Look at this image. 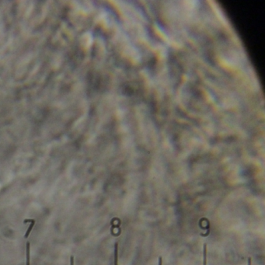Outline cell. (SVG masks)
<instances>
[{
  "mask_svg": "<svg viewBox=\"0 0 265 265\" xmlns=\"http://www.w3.org/2000/svg\"><path fill=\"white\" fill-rule=\"evenodd\" d=\"M24 223H27V222H31V225H30V226L28 227L27 230V232H26V234L24 235V238L25 239H27V238L29 236V235L31 233V232L32 231V229H33V226H34V224H35V220L34 219H25L24 221H23Z\"/></svg>",
  "mask_w": 265,
  "mask_h": 265,
  "instance_id": "obj_1",
  "label": "cell"
},
{
  "mask_svg": "<svg viewBox=\"0 0 265 265\" xmlns=\"http://www.w3.org/2000/svg\"><path fill=\"white\" fill-rule=\"evenodd\" d=\"M114 265H118V243L114 244Z\"/></svg>",
  "mask_w": 265,
  "mask_h": 265,
  "instance_id": "obj_2",
  "label": "cell"
},
{
  "mask_svg": "<svg viewBox=\"0 0 265 265\" xmlns=\"http://www.w3.org/2000/svg\"><path fill=\"white\" fill-rule=\"evenodd\" d=\"M203 256H204V260H203V265H207V244L204 243V249H203Z\"/></svg>",
  "mask_w": 265,
  "mask_h": 265,
  "instance_id": "obj_3",
  "label": "cell"
},
{
  "mask_svg": "<svg viewBox=\"0 0 265 265\" xmlns=\"http://www.w3.org/2000/svg\"><path fill=\"white\" fill-rule=\"evenodd\" d=\"M30 248H31V245L30 243L27 242V265H30Z\"/></svg>",
  "mask_w": 265,
  "mask_h": 265,
  "instance_id": "obj_4",
  "label": "cell"
},
{
  "mask_svg": "<svg viewBox=\"0 0 265 265\" xmlns=\"http://www.w3.org/2000/svg\"><path fill=\"white\" fill-rule=\"evenodd\" d=\"M70 265H74V257L73 256L70 257Z\"/></svg>",
  "mask_w": 265,
  "mask_h": 265,
  "instance_id": "obj_5",
  "label": "cell"
},
{
  "mask_svg": "<svg viewBox=\"0 0 265 265\" xmlns=\"http://www.w3.org/2000/svg\"><path fill=\"white\" fill-rule=\"evenodd\" d=\"M159 265H163V258L161 257H159Z\"/></svg>",
  "mask_w": 265,
  "mask_h": 265,
  "instance_id": "obj_6",
  "label": "cell"
},
{
  "mask_svg": "<svg viewBox=\"0 0 265 265\" xmlns=\"http://www.w3.org/2000/svg\"><path fill=\"white\" fill-rule=\"evenodd\" d=\"M248 265H252L251 258H250V257H249V258H248Z\"/></svg>",
  "mask_w": 265,
  "mask_h": 265,
  "instance_id": "obj_7",
  "label": "cell"
}]
</instances>
